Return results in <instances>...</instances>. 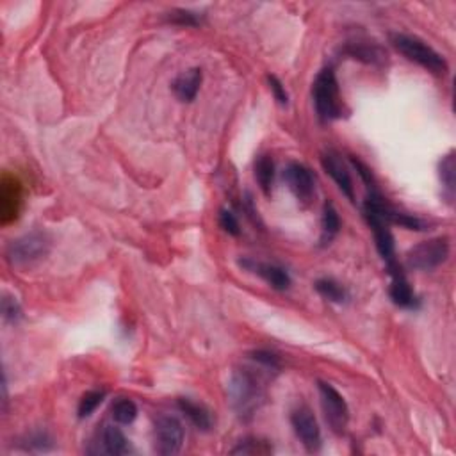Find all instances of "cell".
<instances>
[{
  "instance_id": "6da1fadb",
  "label": "cell",
  "mask_w": 456,
  "mask_h": 456,
  "mask_svg": "<svg viewBox=\"0 0 456 456\" xmlns=\"http://www.w3.org/2000/svg\"><path fill=\"white\" fill-rule=\"evenodd\" d=\"M390 41L406 59L426 68L431 73L444 75L447 71V63H445L444 57L437 50L431 48L430 45H426L423 39L415 38V36L394 32V34H390Z\"/></svg>"
},
{
  "instance_id": "7a4b0ae2",
  "label": "cell",
  "mask_w": 456,
  "mask_h": 456,
  "mask_svg": "<svg viewBox=\"0 0 456 456\" xmlns=\"http://www.w3.org/2000/svg\"><path fill=\"white\" fill-rule=\"evenodd\" d=\"M228 390H230L232 405L241 417L253 415L262 401V387L248 369L235 370L232 374Z\"/></svg>"
},
{
  "instance_id": "3957f363",
  "label": "cell",
  "mask_w": 456,
  "mask_h": 456,
  "mask_svg": "<svg viewBox=\"0 0 456 456\" xmlns=\"http://www.w3.org/2000/svg\"><path fill=\"white\" fill-rule=\"evenodd\" d=\"M314 103L316 110L323 121H331L341 118L342 114V100L338 93V84L331 68H324L316 77L312 86Z\"/></svg>"
},
{
  "instance_id": "277c9868",
  "label": "cell",
  "mask_w": 456,
  "mask_h": 456,
  "mask_svg": "<svg viewBox=\"0 0 456 456\" xmlns=\"http://www.w3.org/2000/svg\"><path fill=\"white\" fill-rule=\"evenodd\" d=\"M449 256V241L445 237H435L413 246L406 253L408 267L417 271H431L445 262Z\"/></svg>"
},
{
  "instance_id": "5b68a950",
  "label": "cell",
  "mask_w": 456,
  "mask_h": 456,
  "mask_svg": "<svg viewBox=\"0 0 456 456\" xmlns=\"http://www.w3.org/2000/svg\"><path fill=\"white\" fill-rule=\"evenodd\" d=\"M48 248L50 242L46 235L41 232H32L11 242L7 248V259L13 266H27L43 259L48 253Z\"/></svg>"
},
{
  "instance_id": "8992f818",
  "label": "cell",
  "mask_w": 456,
  "mask_h": 456,
  "mask_svg": "<svg viewBox=\"0 0 456 456\" xmlns=\"http://www.w3.org/2000/svg\"><path fill=\"white\" fill-rule=\"evenodd\" d=\"M317 388H319L321 406H323L324 419H326L328 426L331 428L333 433H344L349 420V410L344 398L338 394L337 388L331 387L330 383H324V381H319Z\"/></svg>"
},
{
  "instance_id": "52a82bcc",
  "label": "cell",
  "mask_w": 456,
  "mask_h": 456,
  "mask_svg": "<svg viewBox=\"0 0 456 456\" xmlns=\"http://www.w3.org/2000/svg\"><path fill=\"white\" fill-rule=\"evenodd\" d=\"M155 433V451L159 455H177L184 444V428L177 417L159 415L153 426Z\"/></svg>"
},
{
  "instance_id": "ba28073f",
  "label": "cell",
  "mask_w": 456,
  "mask_h": 456,
  "mask_svg": "<svg viewBox=\"0 0 456 456\" xmlns=\"http://www.w3.org/2000/svg\"><path fill=\"white\" fill-rule=\"evenodd\" d=\"M291 424L294 428V433L305 445L309 452H317L321 449V430L316 417L306 406H299L292 412Z\"/></svg>"
},
{
  "instance_id": "9c48e42d",
  "label": "cell",
  "mask_w": 456,
  "mask_h": 456,
  "mask_svg": "<svg viewBox=\"0 0 456 456\" xmlns=\"http://www.w3.org/2000/svg\"><path fill=\"white\" fill-rule=\"evenodd\" d=\"M284 178L289 184L291 191L294 192V196L298 198V202L301 203H310L314 198V177L310 173V170L306 166L299 162H291L284 171Z\"/></svg>"
},
{
  "instance_id": "30bf717a",
  "label": "cell",
  "mask_w": 456,
  "mask_h": 456,
  "mask_svg": "<svg viewBox=\"0 0 456 456\" xmlns=\"http://www.w3.org/2000/svg\"><path fill=\"white\" fill-rule=\"evenodd\" d=\"M388 271L392 274V284L388 289V294L390 299L401 309H415L417 306V298L415 294L410 289L408 281H406L405 274L401 273V267L394 262V260H388Z\"/></svg>"
},
{
  "instance_id": "8fae6325",
  "label": "cell",
  "mask_w": 456,
  "mask_h": 456,
  "mask_svg": "<svg viewBox=\"0 0 456 456\" xmlns=\"http://www.w3.org/2000/svg\"><path fill=\"white\" fill-rule=\"evenodd\" d=\"M321 162H323L324 171H326V173L333 178L335 184L338 185V189H341L349 200L355 198V195H353L351 177H349L348 167L344 166L341 157H338L335 152H326L323 157H321Z\"/></svg>"
},
{
  "instance_id": "7c38bea8",
  "label": "cell",
  "mask_w": 456,
  "mask_h": 456,
  "mask_svg": "<svg viewBox=\"0 0 456 456\" xmlns=\"http://www.w3.org/2000/svg\"><path fill=\"white\" fill-rule=\"evenodd\" d=\"M241 266H244L246 269L253 271L259 276H262L267 284L271 285L276 291H285L291 285V276L285 269L281 267L274 266V264H260V262H253V260H241Z\"/></svg>"
},
{
  "instance_id": "4fadbf2b",
  "label": "cell",
  "mask_w": 456,
  "mask_h": 456,
  "mask_svg": "<svg viewBox=\"0 0 456 456\" xmlns=\"http://www.w3.org/2000/svg\"><path fill=\"white\" fill-rule=\"evenodd\" d=\"M200 84H202V70L191 68L187 71H182L173 81V93L180 102H192L198 95Z\"/></svg>"
},
{
  "instance_id": "5bb4252c",
  "label": "cell",
  "mask_w": 456,
  "mask_h": 456,
  "mask_svg": "<svg viewBox=\"0 0 456 456\" xmlns=\"http://www.w3.org/2000/svg\"><path fill=\"white\" fill-rule=\"evenodd\" d=\"M346 52L351 57H355V59L369 64H381L387 59V52L378 45H370V43H351L346 48Z\"/></svg>"
},
{
  "instance_id": "9a60e30c",
  "label": "cell",
  "mask_w": 456,
  "mask_h": 456,
  "mask_svg": "<svg viewBox=\"0 0 456 456\" xmlns=\"http://www.w3.org/2000/svg\"><path fill=\"white\" fill-rule=\"evenodd\" d=\"M102 442L107 455L121 456V455H127V452L130 451V447H128V440L123 435V431L118 430V428L114 426H105V430H103L102 433Z\"/></svg>"
},
{
  "instance_id": "2e32d148",
  "label": "cell",
  "mask_w": 456,
  "mask_h": 456,
  "mask_svg": "<svg viewBox=\"0 0 456 456\" xmlns=\"http://www.w3.org/2000/svg\"><path fill=\"white\" fill-rule=\"evenodd\" d=\"M178 408H180V412L184 413V415L187 417V419L191 420L198 430L207 431L210 428V424H212V420H210V413L207 412L203 406L192 403L191 399H178Z\"/></svg>"
},
{
  "instance_id": "e0dca14e",
  "label": "cell",
  "mask_w": 456,
  "mask_h": 456,
  "mask_svg": "<svg viewBox=\"0 0 456 456\" xmlns=\"http://www.w3.org/2000/svg\"><path fill=\"white\" fill-rule=\"evenodd\" d=\"M255 178L264 195H269L274 180V162L269 155H260L255 160Z\"/></svg>"
},
{
  "instance_id": "ac0fdd59",
  "label": "cell",
  "mask_w": 456,
  "mask_h": 456,
  "mask_svg": "<svg viewBox=\"0 0 456 456\" xmlns=\"http://www.w3.org/2000/svg\"><path fill=\"white\" fill-rule=\"evenodd\" d=\"M110 412H113V419L118 424H130L138 417V406H135V403L132 399L120 398L113 403Z\"/></svg>"
},
{
  "instance_id": "d6986e66",
  "label": "cell",
  "mask_w": 456,
  "mask_h": 456,
  "mask_svg": "<svg viewBox=\"0 0 456 456\" xmlns=\"http://www.w3.org/2000/svg\"><path fill=\"white\" fill-rule=\"evenodd\" d=\"M455 173H456V160L455 152H449L444 159L440 160V180L445 187V195L452 198L455 195Z\"/></svg>"
},
{
  "instance_id": "ffe728a7",
  "label": "cell",
  "mask_w": 456,
  "mask_h": 456,
  "mask_svg": "<svg viewBox=\"0 0 456 456\" xmlns=\"http://www.w3.org/2000/svg\"><path fill=\"white\" fill-rule=\"evenodd\" d=\"M316 291L319 292L324 299H328V301L342 303L346 299L344 287H341V284L330 280V278H321V280H317Z\"/></svg>"
},
{
  "instance_id": "44dd1931",
  "label": "cell",
  "mask_w": 456,
  "mask_h": 456,
  "mask_svg": "<svg viewBox=\"0 0 456 456\" xmlns=\"http://www.w3.org/2000/svg\"><path fill=\"white\" fill-rule=\"evenodd\" d=\"M338 228H341V219L337 210L331 203H326L323 210V241L330 242L338 234Z\"/></svg>"
},
{
  "instance_id": "7402d4cb",
  "label": "cell",
  "mask_w": 456,
  "mask_h": 456,
  "mask_svg": "<svg viewBox=\"0 0 456 456\" xmlns=\"http://www.w3.org/2000/svg\"><path fill=\"white\" fill-rule=\"evenodd\" d=\"M271 451L273 449L267 442L259 438H244L232 449V455H269Z\"/></svg>"
},
{
  "instance_id": "603a6c76",
  "label": "cell",
  "mask_w": 456,
  "mask_h": 456,
  "mask_svg": "<svg viewBox=\"0 0 456 456\" xmlns=\"http://www.w3.org/2000/svg\"><path fill=\"white\" fill-rule=\"evenodd\" d=\"M103 398H105V392L103 390L86 392V394L82 395L81 401H78V408H77L78 417H81V419H86V417L91 415V413L98 408L100 403L103 401Z\"/></svg>"
},
{
  "instance_id": "cb8c5ba5",
  "label": "cell",
  "mask_w": 456,
  "mask_h": 456,
  "mask_svg": "<svg viewBox=\"0 0 456 456\" xmlns=\"http://www.w3.org/2000/svg\"><path fill=\"white\" fill-rule=\"evenodd\" d=\"M219 224L227 234L230 235H239L241 234V228H239V221L237 217L234 216V212L230 210H221L219 214Z\"/></svg>"
},
{
  "instance_id": "d4e9b609",
  "label": "cell",
  "mask_w": 456,
  "mask_h": 456,
  "mask_svg": "<svg viewBox=\"0 0 456 456\" xmlns=\"http://www.w3.org/2000/svg\"><path fill=\"white\" fill-rule=\"evenodd\" d=\"M167 20L177 25H198V18L195 13L184 9H177L167 13Z\"/></svg>"
},
{
  "instance_id": "484cf974",
  "label": "cell",
  "mask_w": 456,
  "mask_h": 456,
  "mask_svg": "<svg viewBox=\"0 0 456 456\" xmlns=\"http://www.w3.org/2000/svg\"><path fill=\"white\" fill-rule=\"evenodd\" d=\"M249 356H252V360H255L256 363L266 367V369H278V367H280L278 356L269 351H253Z\"/></svg>"
},
{
  "instance_id": "4316f807",
  "label": "cell",
  "mask_w": 456,
  "mask_h": 456,
  "mask_svg": "<svg viewBox=\"0 0 456 456\" xmlns=\"http://www.w3.org/2000/svg\"><path fill=\"white\" fill-rule=\"evenodd\" d=\"M267 82H269V89L273 91V95H274V98H276V102L280 103V105H287V103H289V95H287V91H285L284 84H281V82L278 81V78L274 77V75H269V77H267Z\"/></svg>"
},
{
  "instance_id": "83f0119b",
  "label": "cell",
  "mask_w": 456,
  "mask_h": 456,
  "mask_svg": "<svg viewBox=\"0 0 456 456\" xmlns=\"http://www.w3.org/2000/svg\"><path fill=\"white\" fill-rule=\"evenodd\" d=\"M2 312H4V317H6L7 321H16L18 317H20V306H18V303L14 301V299L4 298Z\"/></svg>"
},
{
  "instance_id": "f1b7e54d",
  "label": "cell",
  "mask_w": 456,
  "mask_h": 456,
  "mask_svg": "<svg viewBox=\"0 0 456 456\" xmlns=\"http://www.w3.org/2000/svg\"><path fill=\"white\" fill-rule=\"evenodd\" d=\"M351 160H353V164H355L356 170H358V175H360V177L363 178V182H366V184L369 185V187H373V185H374V180H373V175H370L369 167H367L366 164L360 162L358 159H351Z\"/></svg>"
}]
</instances>
